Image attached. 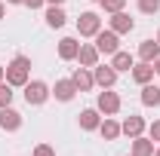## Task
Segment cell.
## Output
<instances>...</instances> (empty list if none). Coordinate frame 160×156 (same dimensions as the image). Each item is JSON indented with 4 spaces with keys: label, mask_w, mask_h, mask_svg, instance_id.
Masks as SVG:
<instances>
[{
    "label": "cell",
    "mask_w": 160,
    "mask_h": 156,
    "mask_svg": "<svg viewBox=\"0 0 160 156\" xmlns=\"http://www.w3.org/2000/svg\"><path fill=\"white\" fill-rule=\"evenodd\" d=\"M46 28H52V31H59V28H65V21H68V16H65V9L62 6H46Z\"/></svg>",
    "instance_id": "2e32d148"
},
{
    "label": "cell",
    "mask_w": 160,
    "mask_h": 156,
    "mask_svg": "<svg viewBox=\"0 0 160 156\" xmlns=\"http://www.w3.org/2000/svg\"><path fill=\"white\" fill-rule=\"evenodd\" d=\"M28 80H31V58L28 55H16V58L6 64V83L12 89H22Z\"/></svg>",
    "instance_id": "6da1fadb"
},
{
    "label": "cell",
    "mask_w": 160,
    "mask_h": 156,
    "mask_svg": "<svg viewBox=\"0 0 160 156\" xmlns=\"http://www.w3.org/2000/svg\"><path fill=\"white\" fill-rule=\"evenodd\" d=\"M22 89H25V101L31 107H40V104H46L52 98V86H46L43 80H28Z\"/></svg>",
    "instance_id": "7a4b0ae2"
},
{
    "label": "cell",
    "mask_w": 160,
    "mask_h": 156,
    "mask_svg": "<svg viewBox=\"0 0 160 156\" xmlns=\"http://www.w3.org/2000/svg\"><path fill=\"white\" fill-rule=\"evenodd\" d=\"M99 31H102V16L99 12L89 9V12H80L77 16V34L80 37H96Z\"/></svg>",
    "instance_id": "3957f363"
},
{
    "label": "cell",
    "mask_w": 160,
    "mask_h": 156,
    "mask_svg": "<svg viewBox=\"0 0 160 156\" xmlns=\"http://www.w3.org/2000/svg\"><path fill=\"white\" fill-rule=\"evenodd\" d=\"M92 80H96V86H102V89H114L117 71L111 67V61H108V64H96V67H92Z\"/></svg>",
    "instance_id": "8992f818"
},
{
    "label": "cell",
    "mask_w": 160,
    "mask_h": 156,
    "mask_svg": "<svg viewBox=\"0 0 160 156\" xmlns=\"http://www.w3.org/2000/svg\"><path fill=\"white\" fill-rule=\"evenodd\" d=\"M0 129L3 132H19L22 129V113L12 110V104L9 107H0Z\"/></svg>",
    "instance_id": "9c48e42d"
},
{
    "label": "cell",
    "mask_w": 160,
    "mask_h": 156,
    "mask_svg": "<svg viewBox=\"0 0 160 156\" xmlns=\"http://www.w3.org/2000/svg\"><path fill=\"white\" fill-rule=\"evenodd\" d=\"M129 74H132V80H136L139 86H145V83H151V80H154L157 71H154V64H151V61H139V64H132V71H129Z\"/></svg>",
    "instance_id": "5bb4252c"
},
{
    "label": "cell",
    "mask_w": 160,
    "mask_h": 156,
    "mask_svg": "<svg viewBox=\"0 0 160 156\" xmlns=\"http://www.w3.org/2000/svg\"><path fill=\"white\" fill-rule=\"evenodd\" d=\"M139 12H145V16L160 12V0H139Z\"/></svg>",
    "instance_id": "cb8c5ba5"
},
{
    "label": "cell",
    "mask_w": 160,
    "mask_h": 156,
    "mask_svg": "<svg viewBox=\"0 0 160 156\" xmlns=\"http://www.w3.org/2000/svg\"><path fill=\"white\" fill-rule=\"evenodd\" d=\"M31 156H56V150H52L49 144H37V147H34V153H31Z\"/></svg>",
    "instance_id": "d4e9b609"
},
{
    "label": "cell",
    "mask_w": 160,
    "mask_h": 156,
    "mask_svg": "<svg viewBox=\"0 0 160 156\" xmlns=\"http://www.w3.org/2000/svg\"><path fill=\"white\" fill-rule=\"evenodd\" d=\"M123 6H126V0H102V9H105L108 16H114V12H123Z\"/></svg>",
    "instance_id": "603a6c76"
},
{
    "label": "cell",
    "mask_w": 160,
    "mask_h": 156,
    "mask_svg": "<svg viewBox=\"0 0 160 156\" xmlns=\"http://www.w3.org/2000/svg\"><path fill=\"white\" fill-rule=\"evenodd\" d=\"M3 80H6V67L0 64V83H3Z\"/></svg>",
    "instance_id": "f546056e"
},
{
    "label": "cell",
    "mask_w": 160,
    "mask_h": 156,
    "mask_svg": "<svg viewBox=\"0 0 160 156\" xmlns=\"http://www.w3.org/2000/svg\"><path fill=\"white\" fill-rule=\"evenodd\" d=\"M77 52H80L77 37H62L59 40V58L62 61H77Z\"/></svg>",
    "instance_id": "30bf717a"
},
{
    "label": "cell",
    "mask_w": 160,
    "mask_h": 156,
    "mask_svg": "<svg viewBox=\"0 0 160 156\" xmlns=\"http://www.w3.org/2000/svg\"><path fill=\"white\" fill-rule=\"evenodd\" d=\"M108 28H111V31H114V34H129V31H132V28H136V21L129 19V16H126V12H114V16H111V19H108Z\"/></svg>",
    "instance_id": "4fadbf2b"
},
{
    "label": "cell",
    "mask_w": 160,
    "mask_h": 156,
    "mask_svg": "<svg viewBox=\"0 0 160 156\" xmlns=\"http://www.w3.org/2000/svg\"><path fill=\"white\" fill-rule=\"evenodd\" d=\"M92 40H96V49H99V55H114V52L120 49V34H114L111 28H108V31H99Z\"/></svg>",
    "instance_id": "277c9868"
},
{
    "label": "cell",
    "mask_w": 160,
    "mask_h": 156,
    "mask_svg": "<svg viewBox=\"0 0 160 156\" xmlns=\"http://www.w3.org/2000/svg\"><path fill=\"white\" fill-rule=\"evenodd\" d=\"M6 3H9V6H19V3H25V0H6Z\"/></svg>",
    "instance_id": "4dcf8cb0"
},
{
    "label": "cell",
    "mask_w": 160,
    "mask_h": 156,
    "mask_svg": "<svg viewBox=\"0 0 160 156\" xmlns=\"http://www.w3.org/2000/svg\"><path fill=\"white\" fill-rule=\"evenodd\" d=\"M3 16H6V3L0 0V21H3Z\"/></svg>",
    "instance_id": "f1b7e54d"
},
{
    "label": "cell",
    "mask_w": 160,
    "mask_h": 156,
    "mask_svg": "<svg viewBox=\"0 0 160 156\" xmlns=\"http://www.w3.org/2000/svg\"><path fill=\"white\" fill-rule=\"evenodd\" d=\"M139 98H142V104H145V107H157V104H160V86H154V83H145Z\"/></svg>",
    "instance_id": "ffe728a7"
},
{
    "label": "cell",
    "mask_w": 160,
    "mask_h": 156,
    "mask_svg": "<svg viewBox=\"0 0 160 156\" xmlns=\"http://www.w3.org/2000/svg\"><path fill=\"white\" fill-rule=\"evenodd\" d=\"M52 98L62 101V104H68V101H74L77 98V86H74V80H56V86H52Z\"/></svg>",
    "instance_id": "ba28073f"
},
{
    "label": "cell",
    "mask_w": 160,
    "mask_h": 156,
    "mask_svg": "<svg viewBox=\"0 0 160 156\" xmlns=\"http://www.w3.org/2000/svg\"><path fill=\"white\" fill-rule=\"evenodd\" d=\"M99 135L105 138V141H117L123 132H120V122L117 119H111V117H105L102 119V126H99Z\"/></svg>",
    "instance_id": "d6986e66"
},
{
    "label": "cell",
    "mask_w": 160,
    "mask_h": 156,
    "mask_svg": "<svg viewBox=\"0 0 160 156\" xmlns=\"http://www.w3.org/2000/svg\"><path fill=\"white\" fill-rule=\"evenodd\" d=\"M71 80H74L77 92H89V89L96 86V80H92V67H77V71L71 74Z\"/></svg>",
    "instance_id": "9a60e30c"
},
{
    "label": "cell",
    "mask_w": 160,
    "mask_h": 156,
    "mask_svg": "<svg viewBox=\"0 0 160 156\" xmlns=\"http://www.w3.org/2000/svg\"><path fill=\"white\" fill-rule=\"evenodd\" d=\"M46 6H65V0H46Z\"/></svg>",
    "instance_id": "83f0119b"
},
{
    "label": "cell",
    "mask_w": 160,
    "mask_h": 156,
    "mask_svg": "<svg viewBox=\"0 0 160 156\" xmlns=\"http://www.w3.org/2000/svg\"><path fill=\"white\" fill-rule=\"evenodd\" d=\"M157 43H160V31H157Z\"/></svg>",
    "instance_id": "836d02e7"
},
{
    "label": "cell",
    "mask_w": 160,
    "mask_h": 156,
    "mask_svg": "<svg viewBox=\"0 0 160 156\" xmlns=\"http://www.w3.org/2000/svg\"><path fill=\"white\" fill-rule=\"evenodd\" d=\"M99 49H96V43H80V52H77V61L80 67H96L99 64Z\"/></svg>",
    "instance_id": "8fae6325"
},
{
    "label": "cell",
    "mask_w": 160,
    "mask_h": 156,
    "mask_svg": "<svg viewBox=\"0 0 160 156\" xmlns=\"http://www.w3.org/2000/svg\"><path fill=\"white\" fill-rule=\"evenodd\" d=\"M148 138H151V141H157V144H160V119H154V122L148 126Z\"/></svg>",
    "instance_id": "484cf974"
},
{
    "label": "cell",
    "mask_w": 160,
    "mask_h": 156,
    "mask_svg": "<svg viewBox=\"0 0 160 156\" xmlns=\"http://www.w3.org/2000/svg\"><path fill=\"white\" fill-rule=\"evenodd\" d=\"M145 129H148V122H145V117H139V113H129V117L120 122V132L129 138H139V135H145Z\"/></svg>",
    "instance_id": "52a82bcc"
},
{
    "label": "cell",
    "mask_w": 160,
    "mask_h": 156,
    "mask_svg": "<svg viewBox=\"0 0 160 156\" xmlns=\"http://www.w3.org/2000/svg\"><path fill=\"white\" fill-rule=\"evenodd\" d=\"M92 3H102V0H92Z\"/></svg>",
    "instance_id": "e575fe53"
},
{
    "label": "cell",
    "mask_w": 160,
    "mask_h": 156,
    "mask_svg": "<svg viewBox=\"0 0 160 156\" xmlns=\"http://www.w3.org/2000/svg\"><path fill=\"white\" fill-rule=\"evenodd\" d=\"M154 156H160V147H154Z\"/></svg>",
    "instance_id": "d6a6232c"
},
{
    "label": "cell",
    "mask_w": 160,
    "mask_h": 156,
    "mask_svg": "<svg viewBox=\"0 0 160 156\" xmlns=\"http://www.w3.org/2000/svg\"><path fill=\"white\" fill-rule=\"evenodd\" d=\"M132 156H154V141L145 135L132 138Z\"/></svg>",
    "instance_id": "44dd1931"
},
{
    "label": "cell",
    "mask_w": 160,
    "mask_h": 156,
    "mask_svg": "<svg viewBox=\"0 0 160 156\" xmlns=\"http://www.w3.org/2000/svg\"><path fill=\"white\" fill-rule=\"evenodd\" d=\"M132 64H136V58H132L129 52H123V49H117V52L111 55V67H114L117 74H123V71H132Z\"/></svg>",
    "instance_id": "ac0fdd59"
},
{
    "label": "cell",
    "mask_w": 160,
    "mask_h": 156,
    "mask_svg": "<svg viewBox=\"0 0 160 156\" xmlns=\"http://www.w3.org/2000/svg\"><path fill=\"white\" fill-rule=\"evenodd\" d=\"M154 71H157V74H160V58H157V61H154Z\"/></svg>",
    "instance_id": "1f68e13d"
},
{
    "label": "cell",
    "mask_w": 160,
    "mask_h": 156,
    "mask_svg": "<svg viewBox=\"0 0 160 156\" xmlns=\"http://www.w3.org/2000/svg\"><path fill=\"white\" fill-rule=\"evenodd\" d=\"M25 6L28 9H40V6H46V0H25Z\"/></svg>",
    "instance_id": "4316f807"
},
{
    "label": "cell",
    "mask_w": 160,
    "mask_h": 156,
    "mask_svg": "<svg viewBox=\"0 0 160 156\" xmlns=\"http://www.w3.org/2000/svg\"><path fill=\"white\" fill-rule=\"evenodd\" d=\"M96 107H99L102 117H114V113L120 110V95L111 92V89H102L99 98H96Z\"/></svg>",
    "instance_id": "5b68a950"
},
{
    "label": "cell",
    "mask_w": 160,
    "mask_h": 156,
    "mask_svg": "<svg viewBox=\"0 0 160 156\" xmlns=\"http://www.w3.org/2000/svg\"><path fill=\"white\" fill-rule=\"evenodd\" d=\"M12 95H16L12 86L3 80V83H0V107H9V104H12Z\"/></svg>",
    "instance_id": "7402d4cb"
},
{
    "label": "cell",
    "mask_w": 160,
    "mask_h": 156,
    "mask_svg": "<svg viewBox=\"0 0 160 156\" xmlns=\"http://www.w3.org/2000/svg\"><path fill=\"white\" fill-rule=\"evenodd\" d=\"M99 126H102L99 107H86V110H80V129H83V132H99Z\"/></svg>",
    "instance_id": "7c38bea8"
},
{
    "label": "cell",
    "mask_w": 160,
    "mask_h": 156,
    "mask_svg": "<svg viewBox=\"0 0 160 156\" xmlns=\"http://www.w3.org/2000/svg\"><path fill=\"white\" fill-rule=\"evenodd\" d=\"M139 58L154 64V61L160 58V43H157V40H142V43H139Z\"/></svg>",
    "instance_id": "e0dca14e"
}]
</instances>
